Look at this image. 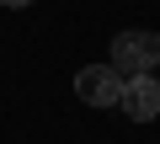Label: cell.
<instances>
[{"label":"cell","mask_w":160,"mask_h":144,"mask_svg":"<svg viewBox=\"0 0 160 144\" xmlns=\"http://www.w3.org/2000/svg\"><path fill=\"white\" fill-rule=\"evenodd\" d=\"M75 96L86 102V107H118V96H123V75L112 64H86L75 75Z\"/></svg>","instance_id":"cell-2"},{"label":"cell","mask_w":160,"mask_h":144,"mask_svg":"<svg viewBox=\"0 0 160 144\" xmlns=\"http://www.w3.org/2000/svg\"><path fill=\"white\" fill-rule=\"evenodd\" d=\"M118 107L128 112V123H155V117H160V80H155V69H149V75H128V80H123Z\"/></svg>","instance_id":"cell-3"},{"label":"cell","mask_w":160,"mask_h":144,"mask_svg":"<svg viewBox=\"0 0 160 144\" xmlns=\"http://www.w3.org/2000/svg\"><path fill=\"white\" fill-rule=\"evenodd\" d=\"M107 64L118 69L123 80H128V75H149V69H160V32H149V27H128V32H118Z\"/></svg>","instance_id":"cell-1"},{"label":"cell","mask_w":160,"mask_h":144,"mask_svg":"<svg viewBox=\"0 0 160 144\" xmlns=\"http://www.w3.org/2000/svg\"><path fill=\"white\" fill-rule=\"evenodd\" d=\"M0 6H11V11H22V6H32V0H0Z\"/></svg>","instance_id":"cell-4"}]
</instances>
